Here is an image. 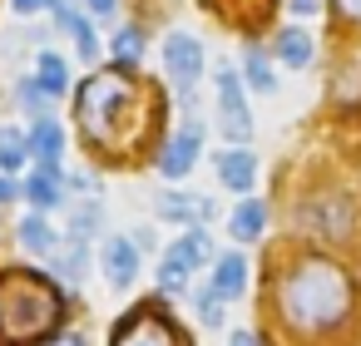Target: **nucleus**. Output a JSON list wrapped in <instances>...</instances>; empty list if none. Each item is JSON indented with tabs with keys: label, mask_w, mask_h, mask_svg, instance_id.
<instances>
[{
	"label": "nucleus",
	"mask_w": 361,
	"mask_h": 346,
	"mask_svg": "<svg viewBox=\"0 0 361 346\" xmlns=\"http://www.w3.org/2000/svg\"><path fill=\"white\" fill-rule=\"evenodd\" d=\"M144 99H149L144 85H139L134 75H124V70L90 75L85 89H80V129H85V139H90L94 149H104V154L134 149V144L149 134V124L159 119V109L149 114Z\"/></svg>",
	"instance_id": "nucleus-1"
},
{
	"label": "nucleus",
	"mask_w": 361,
	"mask_h": 346,
	"mask_svg": "<svg viewBox=\"0 0 361 346\" xmlns=\"http://www.w3.org/2000/svg\"><path fill=\"white\" fill-rule=\"evenodd\" d=\"M277 302H282V316L287 326H302V331H322L331 321L346 316L351 307V282L336 262H302L282 277L277 287Z\"/></svg>",
	"instance_id": "nucleus-2"
},
{
	"label": "nucleus",
	"mask_w": 361,
	"mask_h": 346,
	"mask_svg": "<svg viewBox=\"0 0 361 346\" xmlns=\"http://www.w3.org/2000/svg\"><path fill=\"white\" fill-rule=\"evenodd\" d=\"M60 326V292L30 272L6 267L0 272V346H30Z\"/></svg>",
	"instance_id": "nucleus-3"
},
{
	"label": "nucleus",
	"mask_w": 361,
	"mask_h": 346,
	"mask_svg": "<svg viewBox=\"0 0 361 346\" xmlns=\"http://www.w3.org/2000/svg\"><path fill=\"white\" fill-rule=\"evenodd\" d=\"M114 346H178V331L159 316V307H139L114 326Z\"/></svg>",
	"instance_id": "nucleus-4"
},
{
	"label": "nucleus",
	"mask_w": 361,
	"mask_h": 346,
	"mask_svg": "<svg viewBox=\"0 0 361 346\" xmlns=\"http://www.w3.org/2000/svg\"><path fill=\"white\" fill-rule=\"evenodd\" d=\"M164 70H169V80H173L178 89H193L198 75H203V45H198L188 30H173V35L164 40Z\"/></svg>",
	"instance_id": "nucleus-5"
},
{
	"label": "nucleus",
	"mask_w": 361,
	"mask_h": 346,
	"mask_svg": "<svg viewBox=\"0 0 361 346\" xmlns=\"http://www.w3.org/2000/svg\"><path fill=\"white\" fill-rule=\"evenodd\" d=\"M218 129L228 139L252 134V114H247V99H243V85H238L233 70H218Z\"/></svg>",
	"instance_id": "nucleus-6"
},
{
	"label": "nucleus",
	"mask_w": 361,
	"mask_h": 346,
	"mask_svg": "<svg viewBox=\"0 0 361 346\" xmlns=\"http://www.w3.org/2000/svg\"><path fill=\"white\" fill-rule=\"evenodd\" d=\"M198 149H203V124L188 119V124L164 144V154H159V173H164V178H183V173L198 163Z\"/></svg>",
	"instance_id": "nucleus-7"
},
{
	"label": "nucleus",
	"mask_w": 361,
	"mask_h": 346,
	"mask_svg": "<svg viewBox=\"0 0 361 346\" xmlns=\"http://www.w3.org/2000/svg\"><path fill=\"white\" fill-rule=\"evenodd\" d=\"M99 262H104L109 287H119V292H124V287L139 277V247H134V237H104Z\"/></svg>",
	"instance_id": "nucleus-8"
},
{
	"label": "nucleus",
	"mask_w": 361,
	"mask_h": 346,
	"mask_svg": "<svg viewBox=\"0 0 361 346\" xmlns=\"http://www.w3.org/2000/svg\"><path fill=\"white\" fill-rule=\"evenodd\" d=\"M218 178H223V188H233V193H252L257 159H252L247 149H228V154H218Z\"/></svg>",
	"instance_id": "nucleus-9"
},
{
	"label": "nucleus",
	"mask_w": 361,
	"mask_h": 346,
	"mask_svg": "<svg viewBox=\"0 0 361 346\" xmlns=\"http://www.w3.org/2000/svg\"><path fill=\"white\" fill-rule=\"evenodd\" d=\"M30 139V154L40 159V168H60V154H65V129L55 119H35V129L25 134Z\"/></svg>",
	"instance_id": "nucleus-10"
},
{
	"label": "nucleus",
	"mask_w": 361,
	"mask_h": 346,
	"mask_svg": "<svg viewBox=\"0 0 361 346\" xmlns=\"http://www.w3.org/2000/svg\"><path fill=\"white\" fill-rule=\"evenodd\" d=\"M243 287H247V262H243L238 252L213 257V292H218L223 302H233V297H243Z\"/></svg>",
	"instance_id": "nucleus-11"
},
{
	"label": "nucleus",
	"mask_w": 361,
	"mask_h": 346,
	"mask_svg": "<svg viewBox=\"0 0 361 346\" xmlns=\"http://www.w3.org/2000/svg\"><path fill=\"white\" fill-rule=\"evenodd\" d=\"M262 228H267V208H262V198H243V203L233 208V218H228V233H233L238 242H257Z\"/></svg>",
	"instance_id": "nucleus-12"
},
{
	"label": "nucleus",
	"mask_w": 361,
	"mask_h": 346,
	"mask_svg": "<svg viewBox=\"0 0 361 346\" xmlns=\"http://www.w3.org/2000/svg\"><path fill=\"white\" fill-rule=\"evenodd\" d=\"M20 193L35 203V213H45V208H60V203H65V193H60V173H55V168H40V173H30V183H25Z\"/></svg>",
	"instance_id": "nucleus-13"
},
{
	"label": "nucleus",
	"mask_w": 361,
	"mask_h": 346,
	"mask_svg": "<svg viewBox=\"0 0 361 346\" xmlns=\"http://www.w3.org/2000/svg\"><path fill=\"white\" fill-rule=\"evenodd\" d=\"M20 247H25V252H35V257H50V252L60 247V233H55L40 213H30V218L20 223Z\"/></svg>",
	"instance_id": "nucleus-14"
},
{
	"label": "nucleus",
	"mask_w": 361,
	"mask_h": 346,
	"mask_svg": "<svg viewBox=\"0 0 361 346\" xmlns=\"http://www.w3.org/2000/svg\"><path fill=\"white\" fill-rule=\"evenodd\" d=\"M277 60L292 65V70H307V65H312V35L297 30V25H287V30L277 35Z\"/></svg>",
	"instance_id": "nucleus-15"
},
{
	"label": "nucleus",
	"mask_w": 361,
	"mask_h": 346,
	"mask_svg": "<svg viewBox=\"0 0 361 346\" xmlns=\"http://www.w3.org/2000/svg\"><path fill=\"white\" fill-rule=\"evenodd\" d=\"M243 80L257 89V94H277V75H272V60L257 50V45H247L243 50Z\"/></svg>",
	"instance_id": "nucleus-16"
},
{
	"label": "nucleus",
	"mask_w": 361,
	"mask_h": 346,
	"mask_svg": "<svg viewBox=\"0 0 361 346\" xmlns=\"http://www.w3.org/2000/svg\"><path fill=\"white\" fill-rule=\"evenodd\" d=\"M35 85H40L50 99H55V94H65V89H70V65H65L60 55H50V50H45V55L35 60Z\"/></svg>",
	"instance_id": "nucleus-17"
},
{
	"label": "nucleus",
	"mask_w": 361,
	"mask_h": 346,
	"mask_svg": "<svg viewBox=\"0 0 361 346\" xmlns=\"http://www.w3.org/2000/svg\"><path fill=\"white\" fill-rule=\"evenodd\" d=\"M85 262H90V257H85V237H70V242H60V247L50 252V267H55L65 282H80V277H85Z\"/></svg>",
	"instance_id": "nucleus-18"
},
{
	"label": "nucleus",
	"mask_w": 361,
	"mask_h": 346,
	"mask_svg": "<svg viewBox=\"0 0 361 346\" xmlns=\"http://www.w3.org/2000/svg\"><path fill=\"white\" fill-rule=\"evenodd\" d=\"M55 16H60L65 35H75L80 55H85V60H94V55H99V45H94V30H90V20H85V16H75L70 6H60V0H55Z\"/></svg>",
	"instance_id": "nucleus-19"
},
{
	"label": "nucleus",
	"mask_w": 361,
	"mask_h": 346,
	"mask_svg": "<svg viewBox=\"0 0 361 346\" xmlns=\"http://www.w3.org/2000/svg\"><path fill=\"white\" fill-rule=\"evenodd\" d=\"M30 159V139L20 129H0V173H16Z\"/></svg>",
	"instance_id": "nucleus-20"
},
{
	"label": "nucleus",
	"mask_w": 361,
	"mask_h": 346,
	"mask_svg": "<svg viewBox=\"0 0 361 346\" xmlns=\"http://www.w3.org/2000/svg\"><path fill=\"white\" fill-rule=\"evenodd\" d=\"M173 252H178L188 267H203V262H213V242H208V233H203V228H188V233L173 242Z\"/></svg>",
	"instance_id": "nucleus-21"
},
{
	"label": "nucleus",
	"mask_w": 361,
	"mask_h": 346,
	"mask_svg": "<svg viewBox=\"0 0 361 346\" xmlns=\"http://www.w3.org/2000/svg\"><path fill=\"white\" fill-rule=\"evenodd\" d=\"M188 272H193V267L169 247V252H164V262H159V287H164V292H183V287H188Z\"/></svg>",
	"instance_id": "nucleus-22"
},
{
	"label": "nucleus",
	"mask_w": 361,
	"mask_h": 346,
	"mask_svg": "<svg viewBox=\"0 0 361 346\" xmlns=\"http://www.w3.org/2000/svg\"><path fill=\"white\" fill-rule=\"evenodd\" d=\"M139 55H144V30H134V25L119 30L114 35V60L119 65H139Z\"/></svg>",
	"instance_id": "nucleus-23"
},
{
	"label": "nucleus",
	"mask_w": 361,
	"mask_h": 346,
	"mask_svg": "<svg viewBox=\"0 0 361 346\" xmlns=\"http://www.w3.org/2000/svg\"><path fill=\"white\" fill-rule=\"evenodd\" d=\"M159 218H178V223H188V218H198V203H193L188 193H164V198H159Z\"/></svg>",
	"instance_id": "nucleus-24"
},
{
	"label": "nucleus",
	"mask_w": 361,
	"mask_h": 346,
	"mask_svg": "<svg viewBox=\"0 0 361 346\" xmlns=\"http://www.w3.org/2000/svg\"><path fill=\"white\" fill-rule=\"evenodd\" d=\"M99 228V203H85L75 218H70V237H90Z\"/></svg>",
	"instance_id": "nucleus-25"
},
{
	"label": "nucleus",
	"mask_w": 361,
	"mask_h": 346,
	"mask_svg": "<svg viewBox=\"0 0 361 346\" xmlns=\"http://www.w3.org/2000/svg\"><path fill=\"white\" fill-rule=\"evenodd\" d=\"M198 316L208 321V326H223V297L208 287V292H198Z\"/></svg>",
	"instance_id": "nucleus-26"
},
{
	"label": "nucleus",
	"mask_w": 361,
	"mask_h": 346,
	"mask_svg": "<svg viewBox=\"0 0 361 346\" xmlns=\"http://www.w3.org/2000/svg\"><path fill=\"white\" fill-rule=\"evenodd\" d=\"M20 104L25 109H35V114H45V104H50V94L35 85V80H20Z\"/></svg>",
	"instance_id": "nucleus-27"
},
{
	"label": "nucleus",
	"mask_w": 361,
	"mask_h": 346,
	"mask_svg": "<svg viewBox=\"0 0 361 346\" xmlns=\"http://www.w3.org/2000/svg\"><path fill=\"white\" fill-rule=\"evenodd\" d=\"M16 16H40V11H55V0H11Z\"/></svg>",
	"instance_id": "nucleus-28"
},
{
	"label": "nucleus",
	"mask_w": 361,
	"mask_h": 346,
	"mask_svg": "<svg viewBox=\"0 0 361 346\" xmlns=\"http://www.w3.org/2000/svg\"><path fill=\"white\" fill-rule=\"evenodd\" d=\"M292 16H322V0H287Z\"/></svg>",
	"instance_id": "nucleus-29"
},
{
	"label": "nucleus",
	"mask_w": 361,
	"mask_h": 346,
	"mask_svg": "<svg viewBox=\"0 0 361 346\" xmlns=\"http://www.w3.org/2000/svg\"><path fill=\"white\" fill-rule=\"evenodd\" d=\"M11 198H20V188H16L11 173H0V203H11Z\"/></svg>",
	"instance_id": "nucleus-30"
},
{
	"label": "nucleus",
	"mask_w": 361,
	"mask_h": 346,
	"mask_svg": "<svg viewBox=\"0 0 361 346\" xmlns=\"http://www.w3.org/2000/svg\"><path fill=\"white\" fill-rule=\"evenodd\" d=\"M228 346H262V336H257V331H233Z\"/></svg>",
	"instance_id": "nucleus-31"
},
{
	"label": "nucleus",
	"mask_w": 361,
	"mask_h": 346,
	"mask_svg": "<svg viewBox=\"0 0 361 346\" xmlns=\"http://www.w3.org/2000/svg\"><path fill=\"white\" fill-rule=\"evenodd\" d=\"M119 0H90V16H114Z\"/></svg>",
	"instance_id": "nucleus-32"
},
{
	"label": "nucleus",
	"mask_w": 361,
	"mask_h": 346,
	"mask_svg": "<svg viewBox=\"0 0 361 346\" xmlns=\"http://www.w3.org/2000/svg\"><path fill=\"white\" fill-rule=\"evenodd\" d=\"M336 6H341L346 16H356V20H361V0H336Z\"/></svg>",
	"instance_id": "nucleus-33"
},
{
	"label": "nucleus",
	"mask_w": 361,
	"mask_h": 346,
	"mask_svg": "<svg viewBox=\"0 0 361 346\" xmlns=\"http://www.w3.org/2000/svg\"><path fill=\"white\" fill-rule=\"evenodd\" d=\"M55 346H85V341H80V336H65V341H55Z\"/></svg>",
	"instance_id": "nucleus-34"
}]
</instances>
